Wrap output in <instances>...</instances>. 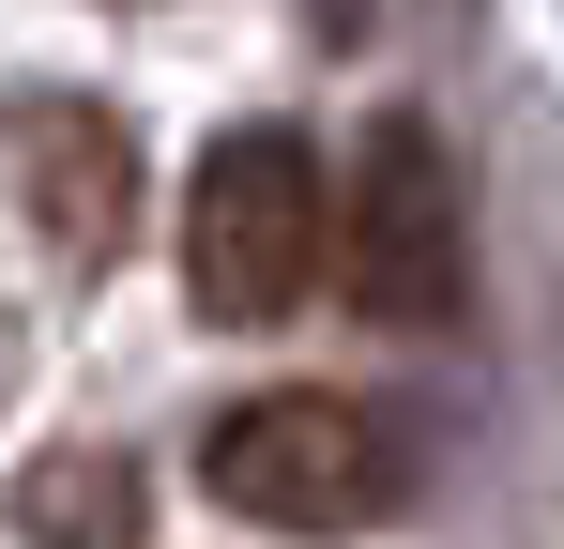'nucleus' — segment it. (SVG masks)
I'll return each instance as SVG.
<instances>
[{
    "mask_svg": "<svg viewBox=\"0 0 564 549\" xmlns=\"http://www.w3.org/2000/svg\"><path fill=\"white\" fill-rule=\"evenodd\" d=\"M336 274V183L305 153V122H229L184 169V305L214 336H260Z\"/></svg>",
    "mask_w": 564,
    "mask_h": 549,
    "instance_id": "nucleus-1",
    "label": "nucleus"
},
{
    "mask_svg": "<svg viewBox=\"0 0 564 549\" xmlns=\"http://www.w3.org/2000/svg\"><path fill=\"white\" fill-rule=\"evenodd\" d=\"M15 535L31 549H138L153 535V473L122 443H46L15 473Z\"/></svg>",
    "mask_w": 564,
    "mask_h": 549,
    "instance_id": "nucleus-5",
    "label": "nucleus"
},
{
    "mask_svg": "<svg viewBox=\"0 0 564 549\" xmlns=\"http://www.w3.org/2000/svg\"><path fill=\"white\" fill-rule=\"evenodd\" d=\"M198 488H214L229 519H260V535H367V519H397L412 458H397V428H381L367 397L275 381V397H229V412H214Z\"/></svg>",
    "mask_w": 564,
    "mask_h": 549,
    "instance_id": "nucleus-2",
    "label": "nucleus"
},
{
    "mask_svg": "<svg viewBox=\"0 0 564 549\" xmlns=\"http://www.w3.org/2000/svg\"><path fill=\"white\" fill-rule=\"evenodd\" d=\"M336 290L367 305L381 336H443L473 290V198H458V153L427 107H381L351 138V198H336Z\"/></svg>",
    "mask_w": 564,
    "mask_h": 549,
    "instance_id": "nucleus-3",
    "label": "nucleus"
},
{
    "mask_svg": "<svg viewBox=\"0 0 564 549\" xmlns=\"http://www.w3.org/2000/svg\"><path fill=\"white\" fill-rule=\"evenodd\" d=\"M0 169H15V214H31V245L62 274H107L138 245V138H122V107L31 92V107L0 122Z\"/></svg>",
    "mask_w": 564,
    "mask_h": 549,
    "instance_id": "nucleus-4",
    "label": "nucleus"
}]
</instances>
